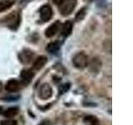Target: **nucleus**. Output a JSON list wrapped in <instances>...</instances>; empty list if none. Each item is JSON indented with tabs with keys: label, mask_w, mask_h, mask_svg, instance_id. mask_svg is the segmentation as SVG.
<instances>
[{
	"label": "nucleus",
	"mask_w": 133,
	"mask_h": 125,
	"mask_svg": "<svg viewBox=\"0 0 133 125\" xmlns=\"http://www.w3.org/2000/svg\"><path fill=\"white\" fill-rule=\"evenodd\" d=\"M2 111H3V108H2V107H0V114L2 113Z\"/></svg>",
	"instance_id": "obj_20"
},
{
	"label": "nucleus",
	"mask_w": 133,
	"mask_h": 125,
	"mask_svg": "<svg viewBox=\"0 0 133 125\" xmlns=\"http://www.w3.org/2000/svg\"><path fill=\"white\" fill-rule=\"evenodd\" d=\"M73 65L77 68L82 69L88 65V56L84 52H80L77 53L72 58Z\"/></svg>",
	"instance_id": "obj_2"
},
{
	"label": "nucleus",
	"mask_w": 133,
	"mask_h": 125,
	"mask_svg": "<svg viewBox=\"0 0 133 125\" xmlns=\"http://www.w3.org/2000/svg\"><path fill=\"white\" fill-rule=\"evenodd\" d=\"M52 95V89L51 86H50L48 83H43V84L40 87L39 97L42 99L46 100L51 98Z\"/></svg>",
	"instance_id": "obj_3"
},
{
	"label": "nucleus",
	"mask_w": 133,
	"mask_h": 125,
	"mask_svg": "<svg viewBox=\"0 0 133 125\" xmlns=\"http://www.w3.org/2000/svg\"><path fill=\"white\" fill-rule=\"evenodd\" d=\"M33 72L30 69H24L21 72L20 78L23 84H28L33 78Z\"/></svg>",
	"instance_id": "obj_7"
},
{
	"label": "nucleus",
	"mask_w": 133,
	"mask_h": 125,
	"mask_svg": "<svg viewBox=\"0 0 133 125\" xmlns=\"http://www.w3.org/2000/svg\"><path fill=\"white\" fill-rule=\"evenodd\" d=\"M58 7L62 16H68L73 12L77 5V0H52Z\"/></svg>",
	"instance_id": "obj_1"
},
{
	"label": "nucleus",
	"mask_w": 133,
	"mask_h": 125,
	"mask_svg": "<svg viewBox=\"0 0 133 125\" xmlns=\"http://www.w3.org/2000/svg\"><path fill=\"white\" fill-rule=\"evenodd\" d=\"M60 48V43L59 42L55 41V42H52V43H49L47 46V51L50 53H55L58 51V49Z\"/></svg>",
	"instance_id": "obj_12"
},
{
	"label": "nucleus",
	"mask_w": 133,
	"mask_h": 125,
	"mask_svg": "<svg viewBox=\"0 0 133 125\" xmlns=\"http://www.w3.org/2000/svg\"><path fill=\"white\" fill-rule=\"evenodd\" d=\"M0 125H17V121L14 119H5L1 121Z\"/></svg>",
	"instance_id": "obj_17"
},
{
	"label": "nucleus",
	"mask_w": 133,
	"mask_h": 125,
	"mask_svg": "<svg viewBox=\"0 0 133 125\" xmlns=\"http://www.w3.org/2000/svg\"><path fill=\"white\" fill-rule=\"evenodd\" d=\"M6 18L8 21V26L12 29L16 28L19 25L20 18H19V15L17 12H12V14L8 15V17Z\"/></svg>",
	"instance_id": "obj_6"
},
{
	"label": "nucleus",
	"mask_w": 133,
	"mask_h": 125,
	"mask_svg": "<svg viewBox=\"0 0 133 125\" xmlns=\"http://www.w3.org/2000/svg\"><path fill=\"white\" fill-rule=\"evenodd\" d=\"M84 123L87 125H99V121L95 116L88 115L84 118Z\"/></svg>",
	"instance_id": "obj_14"
},
{
	"label": "nucleus",
	"mask_w": 133,
	"mask_h": 125,
	"mask_svg": "<svg viewBox=\"0 0 133 125\" xmlns=\"http://www.w3.org/2000/svg\"><path fill=\"white\" fill-rule=\"evenodd\" d=\"M72 31V23L70 21H66L64 23V24L62 25V35L65 37L69 36Z\"/></svg>",
	"instance_id": "obj_11"
},
{
	"label": "nucleus",
	"mask_w": 133,
	"mask_h": 125,
	"mask_svg": "<svg viewBox=\"0 0 133 125\" xmlns=\"http://www.w3.org/2000/svg\"><path fill=\"white\" fill-rule=\"evenodd\" d=\"M33 56H34V53H33L32 51L28 49H25L23 51H22L19 54V60L23 63V64H29L33 58Z\"/></svg>",
	"instance_id": "obj_5"
},
{
	"label": "nucleus",
	"mask_w": 133,
	"mask_h": 125,
	"mask_svg": "<svg viewBox=\"0 0 133 125\" xmlns=\"http://www.w3.org/2000/svg\"><path fill=\"white\" fill-rule=\"evenodd\" d=\"M47 62H48L47 57H45V56L37 57L36 58V60L34 61V63H33V65H32L33 70H40V69H42L45 66V64H47Z\"/></svg>",
	"instance_id": "obj_10"
},
{
	"label": "nucleus",
	"mask_w": 133,
	"mask_h": 125,
	"mask_svg": "<svg viewBox=\"0 0 133 125\" xmlns=\"http://www.w3.org/2000/svg\"><path fill=\"white\" fill-rule=\"evenodd\" d=\"M14 4V2L11 0H0V12L8 10Z\"/></svg>",
	"instance_id": "obj_15"
},
{
	"label": "nucleus",
	"mask_w": 133,
	"mask_h": 125,
	"mask_svg": "<svg viewBox=\"0 0 133 125\" xmlns=\"http://www.w3.org/2000/svg\"><path fill=\"white\" fill-rule=\"evenodd\" d=\"M38 125H51V123H50V121L48 120H43V121H42Z\"/></svg>",
	"instance_id": "obj_19"
},
{
	"label": "nucleus",
	"mask_w": 133,
	"mask_h": 125,
	"mask_svg": "<svg viewBox=\"0 0 133 125\" xmlns=\"http://www.w3.org/2000/svg\"><path fill=\"white\" fill-rule=\"evenodd\" d=\"M84 9H82L81 11H79L78 12H77V16H76V18L77 19V20H80V19H82V18H83V15H82V14H84Z\"/></svg>",
	"instance_id": "obj_18"
},
{
	"label": "nucleus",
	"mask_w": 133,
	"mask_h": 125,
	"mask_svg": "<svg viewBox=\"0 0 133 125\" xmlns=\"http://www.w3.org/2000/svg\"><path fill=\"white\" fill-rule=\"evenodd\" d=\"M40 16L41 19L43 22H48V21L52 18V9L48 4L43 5L40 8Z\"/></svg>",
	"instance_id": "obj_4"
},
{
	"label": "nucleus",
	"mask_w": 133,
	"mask_h": 125,
	"mask_svg": "<svg viewBox=\"0 0 133 125\" xmlns=\"http://www.w3.org/2000/svg\"><path fill=\"white\" fill-rule=\"evenodd\" d=\"M20 88V83L18 80L16 79H10L8 80L5 85V89L8 92H11V93H14L19 89Z\"/></svg>",
	"instance_id": "obj_8"
},
{
	"label": "nucleus",
	"mask_w": 133,
	"mask_h": 125,
	"mask_svg": "<svg viewBox=\"0 0 133 125\" xmlns=\"http://www.w3.org/2000/svg\"><path fill=\"white\" fill-rule=\"evenodd\" d=\"M59 25L60 23L59 22H55L52 23L50 26L45 30V35L48 38H52L57 33L58 29H59Z\"/></svg>",
	"instance_id": "obj_9"
},
{
	"label": "nucleus",
	"mask_w": 133,
	"mask_h": 125,
	"mask_svg": "<svg viewBox=\"0 0 133 125\" xmlns=\"http://www.w3.org/2000/svg\"><path fill=\"white\" fill-rule=\"evenodd\" d=\"M18 108L12 107V108H8L7 110L4 111L3 115H4L5 118H12V117H14L17 114H18Z\"/></svg>",
	"instance_id": "obj_13"
},
{
	"label": "nucleus",
	"mask_w": 133,
	"mask_h": 125,
	"mask_svg": "<svg viewBox=\"0 0 133 125\" xmlns=\"http://www.w3.org/2000/svg\"><path fill=\"white\" fill-rule=\"evenodd\" d=\"M90 68L92 71H97L101 68V61H99L97 58L91 60L90 64Z\"/></svg>",
	"instance_id": "obj_16"
}]
</instances>
